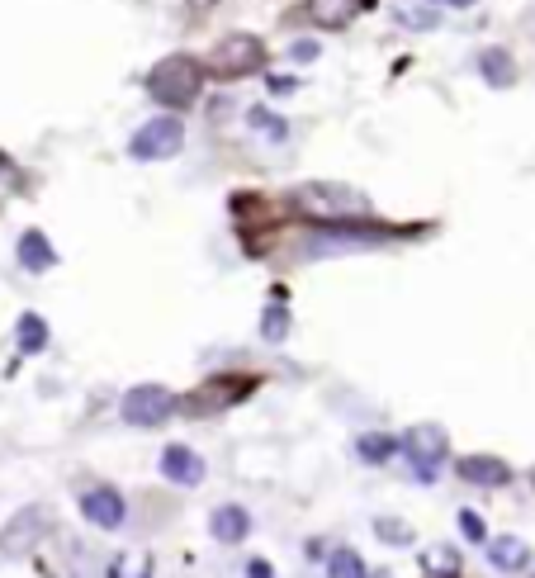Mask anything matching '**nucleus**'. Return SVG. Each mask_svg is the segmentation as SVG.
Masks as SVG:
<instances>
[{"label":"nucleus","instance_id":"1","mask_svg":"<svg viewBox=\"0 0 535 578\" xmlns=\"http://www.w3.org/2000/svg\"><path fill=\"white\" fill-rule=\"evenodd\" d=\"M289 209L313 218V223H365L375 214V204L365 190L341 181H308L289 190Z\"/></svg>","mask_w":535,"mask_h":578},{"label":"nucleus","instance_id":"2","mask_svg":"<svg viewBox=\"0 0 535 578\" xmlns=\"http://www.w3.org/2000/svg\"><path fill=\"white\" fill-rule=\"evenodd\" d=\"M204 81H209V72H204V62L190 53H171L161 57V62H152V72H147V95L157 100L161 109H171V114H180V109H190L204 95Z\"/></svg>","mask_w":535,"mask_h":578},{"label":"nucleus","instance_id":"3","mask_svg":"<svg viewBox=\"0 0 535 578\" xmlns=\"http://www.w3.org/2000/svg\"><path fill=\"white\" fill-rule=\"evenodd\" d=\"M266 38H256L247 34V29H232V34H223L209 48V53L199 57L204 62V72H209V81H242V76H256V72H266Z\"/></svg>","mask_w":535,"mask_h":578},{"label":"nucleus","instance_id":"4","mask_svg":"<svg viewBox=\"0 0 535 578\" xmlns=\"http://www.w3.org/2000/svg\"><path fill=\"white\" fill-rule=\"evenodd\" d=\"M180 147H185V119L166 109V114H152L147 124L133 128L128 157L133 162H171V157H180Z\"/></svg>","mask_w":535,"mask_h":578},{"label":"nucleus","instance_id":"5","mask_svg":"<svg viewBox=\"0 0 535 578\" xmlns=\"http://www.w3.org/2000/svg\"><path fill=\"white\" fill-rule=\"evenodd\" d=\"M256 389V375H214V380H204L195 394L180 398V408L190 417H214V413H228L237 408L242 398Z\"/></svg>","mask_w":535,"mask_h":578},{"label":"nucleus","instance_id":"6","mask_svg":"<svg viewBox=\"0 0 535 578\" xmlns=\"http://www.w3.org/2000/svg\"><path fill=\"white\" fill-rule=\"evenodd\" d=\"M180 408V398L166 389V384H138V389H128L124 403H119V413H124L128 427H161V422H171Z\"/></svg>","mask_w":535,"mask_h":578},{"label":"nucleus","instance_id":"7","mask_svg":"<svg viewBox=\"0 0 535 578\" xmlns=\"http://www.w3.org/2000/svg\"><path fill=\"white\" fill-rule=\"evenodd\" d=\"M403 451L412 455L417 479L431 484V479L441 474V465H446V455H450V436H446V427H436V422H417V427L403 436Z\"/></svg>","mask_w":535,"mask_h":578},{"label":"nucleus","instance_id":"8","mask_svg":"<svg viewBox=\"0 0 535 578\" xmlns=\"http://www.w3.org/2000/svg\"><path fill=\"white\" fill-rule=\"evenodd\" d=\"M43 531H48V512L43 507H24L10 517V526L0 531V555H29L38 541H43Z\"/></svg>","mask_w":535,"mask_h":578},{"label":"nucleus","instance_id":"9","mask_svg":"<svg viewBox=\"0 0 535 578\" xmlns=\"http://www.w3.org/2000/svg\"><path fill=\"white\" fill-rule=\"evenodd\" d=\"M446 5L441 0H393V24L408 34H436Z\"/></svg>","mask_w":535,"mask_h":578},{"label":"nucleus","instance_id":"10","mask_svg":"<svg viewBox=\"0 0 535 578\" xmlns=\"http://www.w3.org/2000/svg\"><path fill=\"white\" fill-rule=\"evenodd\" d=\"M81 512H86V522L100 526V531H119V526H124V498H119L114 488H86V493H81Z\"/></svg>","mask_w":535,"mask_h":578},{"label":"nucleus","instance_id":"11","mask_svg":"<svg viewBox=\"0 0 535 578\" xmlns=\"http://www.w3.org/2000/svg\"><path fill=\"white\" fill-rule=\"evenodd\" d=\"M360 10H365L360 0H304V19L313 24V29H322V34H337V29H346V24H351Z\"/></svg>","mask_w":535,"mask_h":578},{"label":"nucleus","instance_id":"12","mask_svg":"<svg viewBox=\"0 0 535 578\" xmlns=\"http://www.w3.org/2000/svg\"><path fill=\"white\" fill-rule=\"evenodd\" d=\"M15 256L29 275H43V271H53L57 266V247L48 242V233H38V228H24V233H19Z\"/></svg>","mask_w":535,"mask_h":578},{"label":"nucleus","instance_id":"13","mask_svg":"<svg viewBox=\"0 0 535 578\" xmlns=\"http://www.w3.org/2000/svg\"><path fill=\"white\" fill-rule=\"evenodd\" d=\"M455 474H460L464 484H479V488L512 484V470H507L502 460H493V455H460V460H455Z\"/></svg>","mask_w":535,"mask_h":578},{"label":"nucleus","instance_id":"14","mask_svg":"<svg viewBox=\"0 0 535 578\" xmlns=\"http://www.w3.org/2000/svg\"><path fill=\"white\" fill-rule=\"evenodd\" d=\"M161 474L180 488H195L199 479H204V460H199V451H190V446H166V451H161Z\"/></svg>","mask_w":535,"mask_h":578},{"label":"nucleus","instance_id":"15","mask_svg":"<svg viewBox=\"0 0 535 578\" xmlns=\"http://www.w3.org/2000/svg\"><path fill=\"white\" fill-rule=\"evenodd\" d=\"M209 536H214L218 545H242L251 536V517L237 503L214 507V517H209Z\"/></svg>","mask_w":535,"mask_h":578},{"label":"nucleus","instance_id":"16","mask_svg":"<svg viewBox=\"0 0 535 578\" xmlns=\"http://www.w3.org/2000/svg\"><path fill=\"white\" fill-rule=\"evenodd\" d=\"M488 564L502 569V574H517V569L531 564V545L521 541V536H493L488 541Z\"/></svg>","mask_w":535,"mask_h":578},{"label":"nucleus","instance_id":"17","mask_svg":"<svg viewBox=\"0 0 535 578\" xmlns=\"http://www.w3.org/2000/svg\"><path fill=\"white\" fill-rule=\"evenodd\" d=\"M479 76L488 86H498V91H512L517 86V62L507 48H483L479 53Z\"/></svg>","mask_w":535,"mask_h":578},{"label":"nucleus","instance_id":"18","mask_svg":"<svg viewBox=\"0 0 535 578\" xmlns=\"http://www.w3.org/2000/svg\"><path fill=\"white\" fill-rule=\"evenodd\" d=\"M289 327H294V318H289V308H285V289H275L270 304L261 308V337L266 342H285Z\"/></svg>","mask_w":535,"mask_h":578},{"label":"nucleus","instance_id":"19","mask_svg":"<svg viewBox=\"0 0 535 578\" xmlns=\"http://www.w3.org/2000/svg\"><path fill=\"white\" fill-rule=\"evenodd\" d=\"M247 128L256 133V138H266V143H285V138H289L285 114H275L270 105H251L247 109Z\"/></svg>","mask_w":535,"mask_h":578},{"label":"nucleus","instance_id":"20","mask_svg":"<svg viewBox=\"0 0 535 578\" xmlns=\"http://www.w3.org/2000/svg\"><path fill=\"white\" fill-rule=\"evenodd\" d=\"M15 342H19V351H24V356H38V351H48V323H43L38 313H19Z\"/></svg>","mask_w":535,"mask_h":578},{"label":"nucleus","instance_id":"21","mask_svg":"<svg viewBox=\"0 0 535 578\" xmlns=\"http://www.w3.org/2000/svg\"><path fill=\"white\" fill-rule=\"evenodd\" d=\"M356 455L365 460V465H389L393 455H398V441L384 432H370V436H360L356 441Z\"/></svg>","mask_w":535,"mask_h":578},{"label":"nucleus","instance_id":"22","mask_svg":"<svg viewBox=\"0 0 535 578\" xmlns=\"http://www.w3.org/2000/svg\"><path fill=\"white\" fill-rule=\"evenodd\" d=\"M327 578H370V574H365V564H360L356 550H332V560H327Z\"/></svg>","mask_w":535,"mask_h":578},{"label":"nucleus","instance_id":"23","mask_svg":"<svg viewBox=\"0 0 535 578\" xmlns=\"http://www.w3.org/2000/svg\"><path fill=\"white\" fill-rule=\"evenodd\" d=\"M109 578H152V555H143V550H128L124 560H114Z\"/></svg>","mask_w":535,"mask_h":578},{"label":"nucleus","instance_id":"24","mask_svg":"<svg viewBox=\"0 0 535 578\" xmlns=\"http://www.w3.org/2000/svg\"><path fill=\"white\" fill-rule=\"evenodd\" d=\"M427 569L431 574H460V550H455V545H431Z\"/></svg>","mask_w":535,"mask_h":578},{"label":"nucleus","instance_id":"25","mask_svg":"<svg viewBox=\"0 0 535 578\" xmlns=\"http://www.w3.org/2000/svg\"><path fill=\"white\" fill-rule=\"evenodd\" d=\"M375 536H379V541H389V545H412V531L398 522V517H379Z\"/></svg>","mask_w":535,"mask_h":578},{"label":"nucleus","instance_id":"26","mask_svg":"<svg viewBox=\"0 0 535 578\" xmlns=\"http://www.w3.org/2000/svg\"><path fill=\"white\" fill-rule=\"evenodd\" d=\"M318 57H322L318 38H294V43H289V62H294V67H308V62H318Z\"/></svg>","mask_w":535,"mask_h":578},{"label":"nucleus","instance_id":"27","mask_svg":"<svg viewBox=\"0 0 535 578\" xmlns=\"http://www.w3.org/2000/svg\"><path fill=\"white\" fill-rule=\"evenodd\" d=\"M19 181H24V176H19V166L10 162L5 152H0V204H5V199H10V195H15V190H19Z\"/></svg>","mask_w":535,"mask_h":578},{"label":"nucleus","instance_id":"28","mask_svg":"<svg viewBox=\"0 0 535 578\" xmlns=\"http://www.w3.org/2000/svg\"><path fill=\"white\" fill-rule=\"evenodd\" d=\"M460 531H464V541H488V526H483V517L474 507H460Z\"/></svg>","mask_w":535,"mask_h":578},{"label":"nucleus","instance_id":"29","mask_svg":"<svg viewBox=\"0 0 535 578\" xmlns=\"http://www.w3.org/2000/svg\"><path fill=\"white\" fill-rule=\"evenodd\" d=\"M266 91H270V95H294V91H299V76H289V72H266Z\"/></svg>","mask_w":535,"mask_h":578},{"label":"nucleus","instance_id":"30","mask_svg":"<svg viewBox=\"0 0 535 578\" xmlns=\"http://www.w3.org/2000/svg\"><path fill=\"white\" fill-rule=\"evenodd\" d=\"M247 578H275V569L266 560H247Z\"/></svg>","mask_w":535,"mask_h":578},{"label":"nucleus","instance_id":"31","mask_svg":"<svg viewBox=\"0 0 535 578\" xmlns=\"http://www.w3.org/2000/svg\"><path fill=\"white\" fill-rule=\"evenodd\" d=\"M185 5H190L195 15H209V10H218V0H185Z\"/></svg>","mask_w":535,"mask_h":578},{"label":"nucleus","instance_id":"32","mask_svg":"<svg viewBox=\"0 0 535 578\" xmlns=\"http://www.w3.org/2000/svg\"><path fill=\"white\" fill-rule=\"evenodd\" d=\"M441 5H446V10H474L479 0H441Z\"/></svg>","mask_w":535,"mask_h":578},{"label":"nucleus","instance_id":"33","mask_svg":"<svg viewBox=\"0 0 535 578\" xmlns=\"http://www.w3.org/2000/svg\"><path fill=\"white\" fill-rule=\"evenodd\" d=\"M427 578H455V574H427Z\"/></svg>","mask_w":535,"mask_h":578},{"label":"nucleus","instance_id":"34","mask_svg":"<svg viewBox=\"0 0 535 578\" xmlns=\"http://www.w3.org/2000/svg\"><path fill=\"white\" fill-rule=\"evenodd\" d=\"M531 578H535V569H531Z\"/></svg>","mask_w":535,"mask_h":578}]
</instances>
